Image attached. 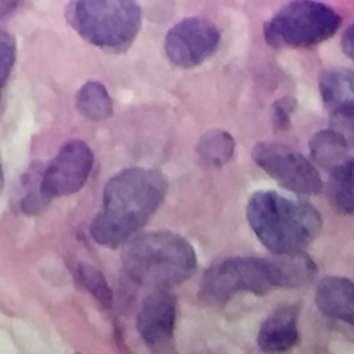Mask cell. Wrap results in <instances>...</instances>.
<instances>
[{
  "mask_svg": "<svg viewBox=\"0 0 354 354\" xmlns=\"http://www.w3.org/2000/svg\"><path fill=\"white\" fill-rule=\"evenodd\" d=\"M93 165L89 147L80 140L65 143L43 170L40 189L50 200L80 190L88 178Z\"/></svg>",
  "mask_w": 354,
  "mask_h": 354,
  "instance_id": "ba28073f",
  "label": "cell"
},
{
  "mask_svg": "<svg viewBox=\"0 0 354 354\" xmlns=\"http://www.w3.org/2000/svg\"><path fill=\"white\" fill-rule=\"evenodd\" d=\"M296 106V100L291 97H283L272 103L270 120L274 131H284L290 128L291 117Z\"/></svg>",
  "mask_w": 354,
  "mask_h": 354,
  "instance_id": "d6986e66",
  "label": "cell"
},
{
  "mask_svg": "<svg viewBox=\"0 0 354 354\" xmlns=\"http://www.w3.org/2000/svg\"><path fill=\"white\" fill-rule=\"evenodd\" d=\"M318 308L326 315L354 326V283L344 277H328L318 283L315 295Z\"/></svg>",
  "mask_w": 354,
  "mask_h": 354,
  "instance_id": "7c38bea8",
  "label": "cell"
},
{
  "mask_svg": "<svg viewBox=\"0 0 354 354\" xmlns=\"http://www.w3.org/2000/svg\"><path fill=\"white\" fill-rule=\"evenodd\" d=\"M176 299L169 289H154L143 300L136 328L143 340L153 347L169 345L173 339Z\"/></svg>",
  "mask_w": 354,
  "mask_h": 354,
  "instance_id": "30bf717a",
  "label": "cell"
},
{
  "mask_svg": "<svg viewBox=\"0 0 354 354\" xmlns=\"http://www.w3.org/2000/svg\"><path fill=\"white\" fill-rule=\"evenodd\" d=\"M76 274L80 283L105 308H111L112 290L100 270L88 263H80L77 267Z\"/></svg>",
  "mask_w": 354,
  "mask_h": 354,
  "instance_id": "ac0fdd59",
  "label": "cell"
},
{
  "mask_svg": "<svg viewBox=\"0 0 354 354\" xmlns=\"http://www.w3.org/2000/svg\"><path fill=\"white\" fill-rule=\"evenodd\" d=\"M308 148L311 157L318 165L333 169L344 162L348 150V142L339 131L323 129L311 138Z\"/></svg>",
  "mask_w": 354,
  "mask_h": 354,
  "instance_id": "5bb4252c",
  "label": "cell"
},
{
  "mask_svg": "<svg viewBox=\"0 0 354 354\" xmlns=\"http://www.w3.org/2000/svg\"><path fill=\"white\" fill-rule=\"evenodd\" d=\"M341 16L317 0H293L283 6L263 26L266 43L274 48H308L333 37Z\"/></svg>",
  "mask_w": 354,
  "mask_h": 354,
  "instance_id": "8992f818",
  "label": "cell"
},
{
  "mask_svg": "<svg viewBox=\"0 0 354 354\" xmlns=\"http://www.w3.org/2000/svg\"><path fill=\"white\" fill-rule=\"evenodd\" d=\"M235 142L226 131L213 129L206 131L198 140L196 151L205 165L219 168L227 163L234 153Z\"/></svg>",
  "mask_w": 354,
  "mask_h": 354,
  "instance_id": "2e32d148",
  "label": "cell"
},
{
  "mask_svg": "<svg viewBox=\"0 0 354 354\" xmlns=\"http://www.w3.org/2000/svg\"><path fill=\"white\" fill-rule=\"evenodd\" d=\"M19 2V0H0L1 15H6L13 11Z\"/></svg>",
  "mask_w": 354,
  "mask_h": 354,
  "instance_id": "603a6c76",
  "label": "cell"
},
{
  "mask_svg": "<svg viewBox=\"0 0 354 354\" xmlns=\"http://www.w3.org/2000/svg\"><path fill=\"white\" fill-rule=\"evenodd\" d=\"M251 156L257 165L286 189L306 195L322 191V178L315 167L302 154L287 146L259 142Z\"/></svg>",
  "mask_w": 354,
  "mask_h": 354,
  "instance_id": "52a82bcc",
  "label": "cell"
},
{
  "mask_svg": "<svg viewBox=\"0 0 354 354\" xmlns=\"http://www.w3.org/2000/svg\"><path fill=\"white\" fill-rule=\"evenodd\" d=\"M299 308L292 304L274 310L262 323L257 344L264 352H283L294 347L299 340Z\"/></svg>",
  "mask_w": 354,
  "mask_h": 354,
  "instance_id": "8fae6325",
  "label": "cell"
},
{
  "mask_svg": "<svg viewBox=\"0 0 354 354\" xmlns=\"http://www.w3.org/2000/svg\"><path fill=\"white\" fill-rule=\"evenodd\" d=\"M328 195L336 211L344 214L354 213V158L332 169Z\"/></svg>",
  "mask_w": 354,
  "mask_h": 354,
  "instance_id": "9a60e30c",
  "label": "cell"
},
{
  "mask_svg": "<svg viewBox=\"0 0 354 354\" xmlns=\"http://www.w3.org/2000/svg\"><path fill=\"white\" fill-rule=\"evenodd\" d=\"M220 41V32L214 24L203 18L187 17L168 30L165 49L171 62L189 68L210 57Z\"/></svg>",
  "mask_w": 354,
  "mask_h": 354,
  "instance_id": "9c48e42d",
  "label": "cell"
},
{
  "mask_svg": "<svg viewBox=\"0 0 354 354\" xmlns=\"http://www.w3.org/2000/svg\"><path fill=\"white\" fill-rule=\"evenodd\" d=\"M279 256L229 257L216 261L203 276L200 297L209 304H223L240 292L263 295L302 286L317 272L315 262L304 253Z\"/></svg>",
  "mask_w": 354,
  "mask_h": 354,
  "instance_id": "6da1fadb",
  "label": "cell"
},
{
  "mask_svg": "<svg viewBox=\"0 0 354 354\" xmlns=\"http://www.w3.org/2000/svg\"><path fill=\"white\" fill-rule=\"evenodd\" d=\"M337 120V124L343 126V134L345 137L348 136L351 141L354 143V115L350 117L335 116Z\"/></svg>",
  "mask_w": 354,
  "mask_h": 354,
  "instance_id": "7402d4cb",
  "label": "cell"
},
{
  "mask_svg": "<svg viewBox=\"0 0 354 354\" xmlns=\"http://www.w3.org/2000/svg\"><path fill=\"white\" fill-rule=\"evenodd\" d=\"M122 260L134 282L170 289L194 272L196 255L190 243L170 231L140 234L124 245Z\"/></svg>",
  "mask_w": 354,
  "mask_h": 354,
  "instance_id": "277c9868",
  "label": "cell"
},
{
  "mask_svg": "<svg viewBox=\"0 0 354 354\" xmlns=\"http://www.w3.org/2000/svg\"><path fill=\"white\" fill-rule=\"evenodd\" d=\"M167 181L160 171L131 167L111 178L103 190L102 208L90 231L100 244L116 247L139 230L162 203Z\"/></svg>",
  "mask_w": 354,
  "mask_h": 354,
  "instance_id": "7a4b0ae2",
  "label": "cell"
},
{
  "mask_svg": "<svg viewBox=\"0 0 354 354\" xmlns=\"http://www.w3.org/2000/svg\"><path fill=\"white\" fill-rule=\"evenodd\" d=\"M66 18L84 40L115 51L131 44L142 23L136 0H71Z\"/></svg>",
  "mask_w": 354,
  "mask_h": 354,
  "instance_id": "5b68a950",
  "label": "cell"
},
{
  "mask_svg": "<svg viewBox=\"0 0 354 354\" xmlns=\"http://www.w3.org/2000/svg\"><path fill=\"white\" fill-rule=\"evenodd\" d=\"M246 216L261 243L277 255L303 253L322 228L320 214L313 206L272 190L254 193Z\"/></svg>",
  "mask_w": 354,
  "mask_h": 354,
  "instance_id": "3957f363",
  "label": "cell"
},
{
  "mask_svg": "<svg viewBox=\"0 0 354 354\" xmlns=\"http://www.w3.org/2000/svg\"><path fill=\"white\" fill-rule=\"evenodd\" d=\"M319 88L324 104L335 116L354 115V71L327 70L319 77Z\"/></svg>",
  "mask_w": 354,
  "mask_h": 354,
  "instance_id": "4fadbf2b",
  "label": "cell"
},
{
  "mask_svg": "<svg viewBox=\"0 0 354 354\" xmlns=\"http://www.w3.org/2000/svg\"><path fill=\"white\" fill-rule=\"evenodd\" d=\"M341 47L344 53L354 61V24L350 26L342 35Z\"/></svg>",
  "mask_w": 354,
  "mask_h": 354,
  "instance_id": "44dd1931",
  "label": "cell"
},
{
  "mask_svg": "<svg viewBox=\"0 0 354 354\" xmlns=\"http://www.w3.org/2000/svg\"><path fill=\"white\" fill-rule=\"evenodd\" d=\"M75 102L78 111L90 120H102L113 113L111 97L104 86L99 82L85 83L78 91Z\"/></svg>",
  "mask_w": 354,
  "mask_h": 354,
  "instance_id": "e0dca14e",
  "label": "cell"
},
{
  "mask_svg": "<svg viewBox=\"0 0 354 354\" xmlns=\"http://www.w3.org/2000/svg\"><path fill=\"white\" fill-rule=\"evenodd\" d=\"M15 60V43L11 35L1 32L0 82L1 86L6 82Z\"/></svg>",
  "mask_w": 354,
  "mask_h": 354,
  "instance_id": "ffe728a7",
  "label": "cell"
}]
</instances>
